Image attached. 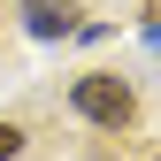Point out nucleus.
<instances>
[{
  "label": "nucleus",
  "instance_id": "nucleus-1",
  "mask_svg": "<svg viewBox=\"0 0 161 161\" xmlns=\"http://www.w3.org/2000/svg\"><path fill=\"white\" fill-rule=\"evenodd\" d=\"M69 100H77V115H85V123H108V130L130 123V108H138L123 77H85V85H69Z\"/></svg>",
  "mask_w": 161,
  "mask_h": 161
},
{
  "label": "nucleus",
  "instance_id": "nucleus-3",
  "mask_svg": "<svg viewBox=\"0 0 161 161\" xmlns=\"http://www.w3.org/2000/svg\"><path fill=\"white\" fill-rule=\"evenodd\" d=\"M15 153H23V130H15V123H0V161H15Z\"/></svg>",
  "mask_w": 161,
  "mask_h": 161
},
{
  "label": "nucleus",
  "instance_id": "nucleus-2",
  "mask_svg": "<svg viewBox=\"0 0 161 161\" xmlns=\"http://www.w3.org/2000/svg\"><path fill=\"white\" fill-rule=\"evenodd\" d=\"M23 31L31 38H69L77 31V8L69 0H23Z\"/></svg>",
  "mask_w": 161,
  "mask_h": 161
}]
</instances>
